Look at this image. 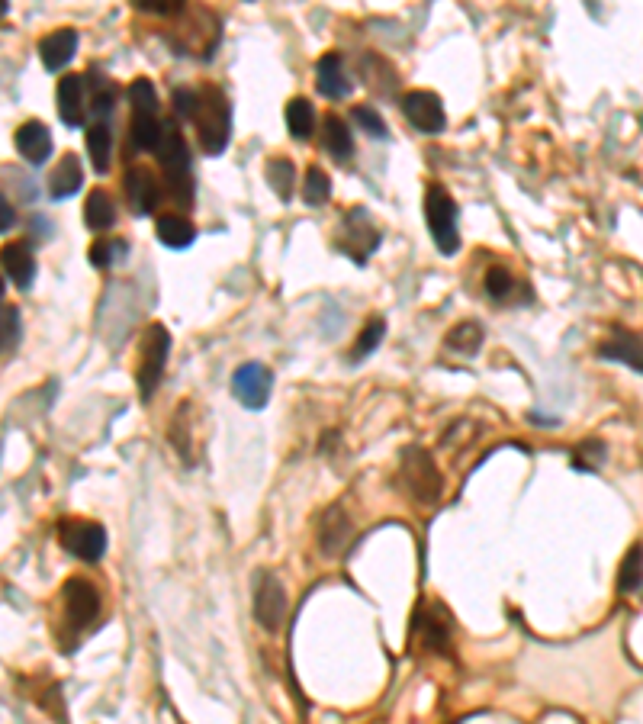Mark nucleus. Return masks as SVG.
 <instances>
[{"instance_id": "35", "label": "nucleus", "mask_w": 643, "mask_h": 724, "mask_svg": "<svg viewBox=\"0 0 643 724\" xmlns=\"http://www.w3.org/2000/svg\"><path fill=\"white\" fill-rule=\"evenodd\" d=\"M129 251V245L126 242H119V239H100V242H94L91 245V264L94 268H100V271H107L113 261H119Z\"/></svg>"}, {"instance_id": "29", "label": "nucleus", "mask_w": 643, "mask_h": 724, "mask_svg": "<svg viewBox=\"0 0 643 724\" xmlns=\"http://www.w3.org/2000/svg\"><path fill=\"white\" fill-rule=\"evenodd\" d=\"M161 120L158 116H132V142H136V149L142 152H155L158 149V142H161Z\"/></svg>"}, {"instance_id": "1", "label": "nucleus", "mask_w": 643, "mask_h": 724, "mask_svg": "<svg viewBox=\"0 0 643 724\" xmlns=\"http://www.w3.org/2000/svg\"><path fill=\"white\" fill-rule=\"evenodd\" d=\"M193 123H197V139L200 149L206 155H222L229 149L232 139V107L229 97L219 91V87H203L197 91V113H193Z\"/></svg>"}, {"instance_id": "4", "label": "nucleus", "mask_w": 643, "mask_h": 724, "mask_svg": "<svg viewBox=\"0 0 643 724\" xmlns=\"http://www.w3.org/2000/svg\"><path fill=\"white\" fill-rule=\"evenodd\" d=\"M425 219H428V232L435 239L441 255H457L460 251V232H457V203L447 194L441 184H431L425 194Z\"/></svg>"}, {"instance_id": "20", "label": "nucleus", "mask_w": 643, "mask_h": 724, "mask_svg": "<svg viewBox=\"0 0 643 724\" xmlns=\"http://www.w3.org/2000/svg\"><path fill=\"white\" fill-rule=\"evenodd\" d=\"M155 232H158V242L174 248V251L190 248L193 239H197V226H193L184 213H164V216H158Z\"/></svg>"}, {"instance_id": "19", "label": "nucleus", "mask_w": 643, "mask_h": 724, "mask_svg": "<svg viewBox=\"0 0 643 724\" xmlns=\"http://www.w3.org/2000/svg\"><path fill=\"white\" fill-rule=\"evenodd\" d=\"M84 184V168H81V158L78 155H65L58 161V168L52 171L49 177V197L52 200H68L81 190Z\"/></svg>"}, {"instance_id": "42", "label": "nucleus", "mask_w": 643, "mask_h": 724, "mask_svg": "<svg viewBox=\"0 0 643 724\" xmlns=\"http://www.w3.org/2000/svg\"><path fill=\"white\" fill-rule=\"evenodd\" d=\"M136 7L142 13H155V17H177V13H184V4H158V0H142Z\"/></svg>"}, {"instance_id": "5", "label": "nucleus", "mask_w": 643, "mask_h": 724, "mask_svg": "<svg viewBox=\"0 0 643 724\" xmlns=\"http://www.w3.org/2000/svg\"><path fill=\"white\" fill-rule=\"evenodd\" d=\"M399 477H402V486H406L418 502H425V506L438 502L444 483H441L438 467H435V461H431V454L425 448H406V454H402Z\"/></svg>"}, {"instance_id": "37", "label": "nucleus", "mask_w": 643, "mask_h": 724, "mask_svg": "<svg viewBox=\"0 0 643 724\" xmlns=\"http://www.w3.org/2000/svg\"><path fill=\"white\" fill-rule=\"evenodd\" d=\"M354 120H357V126H364V132L367 136H373V139H390V129H386V123H383V116L373 110V107H354Z\"/></svg>"}, {"instance_id": "6", "label": "nucleus", "mask_w": 643, "mask_h": 724, "mask_svg": "<svg viewBox=\"0 0 643 724\" xmlns=\"http://www.w3.org/2000/svg\"><path fill=\"white\" fill-rule=\"evenodd\" d=\"M58 541L68 554H74L78 560H87V564H97V560L107 554V528L91 519H65L58 525Z\"/></svg>"}, {"instance_id": "30", "label": "nucleus", "mask_w": 643, "mask_h": 724, "mask_svg": "<svg viewBox=\"0 0 643 724\" xmlns=\"http://www.w3.org/2000/svg\"><path fill=\"white\" fill-rule=\"evenodd\" d=\"M418 628L425 631V647L431 650H441V654H447V647H451V615H447L441 609V618H431L425 615V622H418Z\"/></svg>"}, {"instance_id": "38", "label": "nucleus", "mask_w": 643, "mask_h": 724, "mask_svg": "<svg viewBox=\"0 0 643 724\" xmlns=\"http://www.w3.org/2000/svg\"><path fill=\"white\" fill-rule=\"evenodd\" d=\"M383 332H386V322H383V319H373V322L367 325V329L361 332V342L354 345V354H351V358H354V361L367 358V354L383 342Z\"/></svg>"}, {"instance_id": "39", "label": "nucleus", "mask_w": 643, "mask_h": 724, "mask_svg": "<svg viewBox=\"0 0 643 724\" xmlns=\"http://www.w3.org/2000/svg\"><path fill=\"white\" fill-rule=\"evenodd\" d=\"M20 335V313L13 306H0V351L10 348Z\"/></svg>"}, {"instance_id": "45", "label": "nucleus", "mask_w": 643, "mask_h": 724, "mask_svg": "<svg viewBox=\"0 0 643 724\" xmlns=\"http://www.w3.org/2000/svg\"><path fill=\"white\" fill-rule=\"evenodd\" d=\"M4 290H7V287H4V280H0V300H4Z\"/></svg>"}, {"instance_id": "31", "label": "nucleus", "mask_w": 643, "mask_h": 724, "mask_svg": "<svg viewBox=\"0 0 643 724\" xmlns=\"http://www.w3.org/2000/svg\"><path fill=\"white\" fill-rule=\"evenodd\" d=\"M332 197V177H328L319 165H312L306 171V184H303V200L309 206H322Z\"/></svg>"}, {"instance_id": "28", "label": "nucleus", "mask_w": 643, "mask_h": 724, "mask_svg": "<svg viewBox=\"0 0 643 724\" xmlns=\"http://www.w3.org/2000/svg\"><path fill=\"white\" fill-rule=\"evenodd\" d=\"M129 103H132V116H158V94L155 84L148 78H136L129 84Z\"/></svg>"}, {"instance_id": "43", "label": "nucleus", "mask_w": 643, "mask_h": 724, "mask_svg": "<svg viewBox=\"0 0 643 724\" xmlns=\"http://www.w3.org/2000/svg\"><path fill=\"white\" fill-rule=\"evenodd\" d=\"M13 223H17V210H13L10 200H7L4 194H0V235L10 232V229H13Z\"/></svg>"}, {"instance_id": "44", "label": "nucleus", "mask_w": 643, "mask_h": 724, "mask_svg": "<svg viewBox=\"0 0 643 724\" xmlns=\"http://www.w3.org/2000/svg\"><path fill=\"white\" fill-rule=\"evenodd\" d=\"M4 13H7V4H4V0H0V17H4Z\"/></svg>"}, {"instance_id": "23", "label": "nucleus", "mask_w": 643, "mask_h": 724, "mask_svg": "<svg viewBox=\"0 0 643 724\" xmlns=\"http://www.w3.org/2000/svg\"><path fill=\"white\" fill-rule=\"evenodd\" d=\"M287 126L293 139L309 142L312 132H316V107H312L306 97H293L287 103Z\"/></svg>"}, {"instance_id": "12", "label": "nucleus", "mask_w": 643, "mask_h": 724, "mask_svg": "<svg viewBox=\"0 0 643 724\" xmlns=\"http://www.w3.org/2000/svg\"><path fill=\"white\" fill-rule=\"evenodd\" d=\"M123 187H126V203H129L132 216H152L158 210L161 187L148 168H129L123 177Z\"/></svg>"}, {"instance_id": "21", "label": "nucleus", "mask_w": 643, "mask_h": 724, "mask_svg": "<svg viewBox=\"0 0 643 724\" xmlns=\"http://www.w3.org/2000/svg\"><path fill=\"white\" fill-rule=\"evenodd\" d=\"M322 145H325V152L332 155L335 161H351L354 155V139H351V129L348 123L341 120V116H325V123H322Z\"/></svg>"}, {"instance_id": "24", "label": "nucleus", "mask_w": 643, "mask_h": 724, "mask_svg": "<svg viewBox=\"0 0 643 724\" xmlns=\"http://www.w3.org/2000/svg\"><path fill=\"white\" fill-rule=\"evenodd\" d=\"M87 152H91V161H94V171L107 174L110 171V155H113V132L107 123H94L87 129Z\"/></svg>"}, {"instance_id": "40", "label": "nucleus", "mask_w": 643, "mask_h": 724, "mask_svg": "<svg viewBox=\"0 0 643 724\" xmlns=\"http://www.w3.org/2000/svg\"><path fill=\"white\" fill-rule=\"evenodd\" d=\"M602 461H605V448L598 445V441H586L576 454V467H582V470H595Z\"/></svg>"}, {"instance_id": "11", "label": "nucleus", "mask_w": 643, "mask_h": 724, "mask_svg": "<svg viewBox=\"0 0 643 724\" xmlns=\"http://www.w3.org/2000/svg\"><path fill=\"white\" fill-rule=\"evenodd\" d=\"M402 113H406V120L418 132H425V136H438V132H444V126H447L444 103L431 91H409L402 97Z\"/></svg>"}, {"instance_id": "8", "label": "nucleus", "mask_w": 643, "mask_h": 724, "mask_svg": "<svg viewBox=\"0 0 643 724\" xmlns=\"http://www.w3.org/2000/svg\"><path fill=\"white\" fill-rule=\"evenodd\" d=\"M271 390H274V374L258 361H248L232 374V396L245 409H254V412L264 409L271 403Z\"/></svg>"}, {"instance_id": "10", "label": "nucleus", "mask_w": 643, "mask_h": 724, "mask_svg": "<svg viewBox=\"0 0 643 724\" xmlns=\"http://www.w3.org/2000/svg\"><path fill=\"white\" fill-rule=\"evenodd\" d=\"M62 596H65V618L74 631H84L100 615V593L91 580L74 576V580L65 583Z\"/></svg>"}, {"instance_id": "41", "label": "nucleus", "mask_w": 643, "mask_h": 724, "mask_svg": "<svg viewBox=\"0 0 643 724\" xmlns=\"http://www.w3.org/2000/svg\"><path fill=\"white\" fill-rule=\"evenodd\" d=\"M174 107H177V113L184 116V120H193V113H197V91H190V87H177V91H174Z\"/></svg>"}, {"instance_id": "14", "label": "nucleus", "mask_w": 643, "mask_h": 724, "mask_svg": "<svg viewBox=\"0 0 643 724\" xmlns=\"http://www.w3.org/2000/svg\"><path fill=\"white\" fill-rule=\"evenodd\" d=\"M348 541H351V519L341 506H332L322 515V525H319V551L325 557H338L348 548Z\"/></svg>"}, {"instance_id": "15", "label": "nucleus", "mask_w": 643, "mask_h": 724, "mask_svg": "<svg viewBox=\"0 0 643 724\" xmlns=\"http://www.w3.org/2000/svg\"><path fill=\"white\" fill-rule=\"evenodd\" d=\"M0 268H4V274H7L20 290L33 287L36 258H33V251H29L26 242H10V245L0 248Z\"/></svg>"}, {"instance_id": "13", "label": "nucleus", "mask_w": 643, "mask_h": 724, "mask_svg": "<svg viewBox=\"0 0 643 724\" xmlns=\"http://www.w3.org/2000/svg\"><path fill=\"white\" fill-rule=\"evenodd\" d=\"M52 132L46 123L39 120H29L17 129V152L29 161V165H46L49 155H52Z\"/></svg>"}, {"instance_id": "25", "label": "nucleus", "mask_w": 643, "mask_h": 724, "mask_svg": "<svg viewBox=\"0 0 643 724\" xmlns=\"http://www.w3.org/2000/svg\"><path fill=\"white\" fill-rule=\"evenodd\" d=\"M602 354L608 361H621L627 367L640 371V338L631 332H618V338H608L602 345Z\"/></svg>"}, {"instance_id": "27", "label": "nucleus", "mask_w": 643, "mask_h": 724, "mask_svg": "<svg viewBox=\"0 0 643 724\" xmlns=\"http://www.w3.org/2000/svg\"><path fill=\"white\" fill-rule=\"evenodd\" d=\"M267 181L277 190V197L287 203L293 197V184H296V168L290 158H271L267 161Z\"/></svg>"}, {"instance_id": "33", "label": "nucleus", "mask_w": 643, "mask_h": 724, "mask_svg": "<svg viewBox=\"0 0 643 724\" xmlns=\"http://www.w3.org/2000/svg\"><path fill=\"white\" fill-rule=\"evenodd\" d=\"M640 557H643V548L634 544V548L627 551L621 573H618V593H624V596L640 593Z\"/></svg>"}, {"instance_id": "9", "label": "nucleus", "mask_w": 643, "mask_h": 724, "mask_svg": "<svg viewBox=\"0 0 643 724\" xmlns=\"http://www.w3.org/2000/svg\"><path fill=\"white\" fill-rule=\"evenodd\" d=\"M341 235H345V239L338 242V248L345 251L348 258H354L357 264H367V258L380 248V232L370 223V216L361 210V206H354V210L345 216V232Z\"/></svg>"}, {"instance_id": "36", "label": "nucleus", "mask_w": 643, "mask_h": 724, "mask_svg": "<svg viewBox=\"0 0 643 724\" xmlns=\"http://www.w3.org/2000/svg\"><path fill=\"white\" fill-rule=\"evenodd\" d=\"M512 290H515V280H512V274H508V268L496 264V268L486 271V293L492 300H508L512 297Z\"/></svg>"}, {"instance_id": "22", "label": "nucleus", "mask_w": 643, "mask_h": 724, "mask_svg": "<svg viewBox=\"0 0 643 724\" xmlns=\"http://www.w3.org/2000/svg\"><path fill=\"white\" fill-rule=\"evenodd\" d=\"M116 223V203L110 200L107 190H91V197L84 203V226L94 232H107Z\"/></svg>"}, {"instance_id": "16", "label": "nucleus", "mask_w": 643, "mask_h": 724, "mask_svg": "<svg viewBox=\"0 0 643 724\" xmlns=\"http://www.w3.org/2000/svg\"><path fill=\"white\" fill-rule=\"evenodd\" d=\"M316 87H319V94L328 97V100L348 97L351 81L345 75V62H341L338 52H325L316 62Z\"/></svg>"}, {"instance_id": "17", "label": "nucleus", "mask_w": 643, "mask_h": 724, "mask_svg": "<svg viewBox=\"0 0 643 724\" xmlns=\"http://www.w3.org/2000/svg\"><path fill=\"white\" fill-rule=\"evenodd\" d=\"M39 55H42V65L49 71H62L74 55H78V33L74 29H55L46 39L39 42Z\"/></svg>"}, {"instance_id": "18", "label": "nucleus", "mask_w": 643, "mask_h": 724, "mask_svg": "<svg viewBox=\"0 0 643 724\" xmlns=\"http://www.w3.org/2000/svg\"><path fill=\"white\" fill-rule=\"evenodd\" d=\"M84 78L81 75H65L58 81V116L62 123L78 129L84 126Z\"/></svg>"}, {"instance_id": "7", "label": "nucleus", "mask_w": 643, "mask_h": 724, "mask_svg": "<svg viewBox=\"0 0 643 724\" xmlns=\"http://www.w3.org/2000/svg\"><path fill=\"white\" fill-rule=\"evenodd\" d=\"M287 612H290V599L277 576L271 570L254 576V618L261 622V628L280 631V625L287 622Z\"/></svg>"}, {"instance_id": "34", "label": "nucleus", "mask_w": 643, "mask_h": 724, "mask_svg": "<svg viewBox=\"0 0 643 724\" xmlns=\"http://www.w3.org/2000/svg\"><path fill=\"white\" fill-rule=\"evenodd\" d=\"M116 84H110L107 78H91V110L97 116H110L113 107H116Z\"/></svg>"}, {"instance_id": "32", "label": "nucleus", "mask_w": 643, "mask_h": 724, "mask_svg": "<svg viewBox=\"0 0 643 724\" xmlns=\"http://www.w3.org/2000/svg\"><path fill=\"white\" fill-rule=\"evenodd\" d=\"M187 409L190 403H181V409H177V416L168 428V441L174 445V451L184 457V464L193 461V451H190V419H187Z\"/></svg>"}, {"instance_id": "2", "label": "nucleus", "mask_w": 643, "mask_h": 724, "mask_svg": "<svg viewBox=\"0 0 643 724\" xmlns=\"http://www.w3.org/2000/svg\"><path fill=\"white\" fill-rule=\"evenodd\" d=\"M158 161H161V171L168 177V187H171V197L181 203V206H190L193 203V177H190V149L184 136L177 132L174 123L161 126V142H158Z\"/></svg>"}, {"instance_id": "26", "label": "nucleus", "mask_w": 643, "mask_h": 724, "mask_svg": "<svg viewBox=\"0 0 643 724\" xmlns=\"http://www.w3.org/2000/svg\"><path fill=\"white\" fill-rule=\"evenodd\" d=\"M483 345V325L480 322H460L447 332V348L457 354H476Z\"/></svg>"}, {"instance_id": "3", "label": "nucleus", "mask_w": 643, "mask_h": 724, "mask_svg": "<svg viewBox=\"0 0 643 724\" xmlns=\"http://www.w3.org/2000/svg\"><path fill=\"white\" fill-rule=\"evenodd\" d=\"M168 354H171V332L164 329L161 322H152L142 335L139 345V396L142 403H148L158 390V383L164 377V367H168Z\"/></svg>"}]
</instances>
